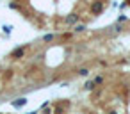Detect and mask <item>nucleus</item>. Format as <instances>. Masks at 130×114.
<instances>
[{
  "label": "nucleus",
  "mask_w": 130,
  "mask_h": 114,
  "mask_svg": "<svg viewBox=\"0 0 130 114\" xmlns=\"http://www.w3.org/2000/svg\"><path fill=\"white\" fill-rule=\"evenodd\" d=\"M78 20H80V16L73 13V14H68V16L64 18V23H66V25H75V23H77Z\"/></svg>",
  "instance_id": "obj_1"
},
{
  "label": "nucleus",
  "mask_w": 130,
  "mask_h": 114,
  "mask_svg": "<svg viewBox=\"0 0 130 114\" xmlns=\"http://www.w3.org/2000/svg\"><path fill=\"white\" fill-rule=\"evenodd\" d=\"M102 11H103V4L100 2V0H96V2L91 6V13H93V14H98V13H102Z\"/></svg>",
  "instance_id": "obj_2"
},
{
  "label": "nucleus",
  "mask_w": 130,
  "mask_h": 114,
  "mask_svg": "<svg viewBox=\"0 0 130 114\" xmlns=\"http://www.w3.org/2000/svg\"><path fill=\"white\" fill-rule=\"evenodd\" d=\"M25 103H27V98H18V100H13V102H11V105H13V107H16V109L23 107Z\"/></svg>",
  "instance_id": "obj_3"
},
{
  "label": "nucleus",
  "mask_w": 130,
  "mask_h": 114,
  "mask_svg": "<svg viewBox=\"0 0 130 114\" xmlns=\"http://www.w3.org/2000/svg\"><path fill=\"white\" fill-rule=\"evenodd\" d=\"M23 54H25V48L22 46V48H16V50L13 52V57H14V59H20V57H22Z\"/></svg>",
  "instance_id": "obj_4"
},
{
  "label": "nucleus",
  "mask_w": 130,
  "mask_h": 114,
  "mask_svg": "<svg viewBox=\"0 0 130 114\" xmlns=\"http://www.w3.org/2000/svg\"><path fill=\"white\" fill-rule=\"evenodd\" d=\"M54 38H55L54 34H46V36H43V41L45 43H50V41H54Z\"/></svg>",
  "instance_id": "obj_5"
},
{
  "label": "nucleus",
  "mask_w": 130,
  "mask_h": 114,
  "mask_svg": "<svg viewBox=\"0 0 130 114\" xmlns=\"http://www.w3.org/2000/svg\"><path fill=\"white\" fill-rule=\"evenodd\" d=\"M84 89H87V91L94 89V82H91V80H89V82H86V84H84Z\"/></svg>",
  "instance_id": "obj_6"
},
{
  "label": "nucleus",
  "mask_w": 130,
  "mask_h": 114,
  "mask_svg": "<svg viewBox=\"0 0 130 114\" xmlns=\"http://www.w3.org/2000/svg\"><path fill=\"white\" fill-rule=\"evenodd\" d=\"M75 30H77V32H82V30H86V25H82V23H78V25L75 27Z\"/></svg>",
  "instance_id": "obj_7"
},
{
  "label": "nucleus",
  "mask_w": 130,
  "mask_h": 114,
  "mask_svg": "<svg viewBox=\"0 0 130 114\" xmlns=\"http://www.w3.org/2000/svg\"><path fill=\"white\" fill-rule=\"evenodd\" d=\"M87 73H89V70H87V68H82V70H78V75H82V77H86Z\"/></svg>",
  "instance_id": "obj_8"
},
{
  "label": "nucleus",
  "mask_w": 130,
  "mask_h": 114,
  "mask_svg": "<svg viewBox=\"0 0 130 114\" xmlns=\"http://www.w3.org/2000/svg\"><path fill=\"white\" fill-rule=\"evenodd\" d=\"M93 82H94V86H96V84H102V82H103V77H100V75H98V77H96Z\"/></svg>",
  "instance_id": "obj_9"
},
{
  "label": "nucleus",
  "mask_w": 130,
  "mask_h": 114,
  "mask_svg": "<svg viewBox=\"0 0 130 114\" xmlns=\"http://www.w3.org/2000/svg\"><path fill=\"white\" fill-rule=\"evenodd\" d=\"M11 30H13V27H11V25H4V32H6V34H9Z\"/></svg>",
  "instance_id": "obj_10"
},
{
  "label": "nucleus",
  "mask_w": 130,
  "mask_h": 114,
  "mask_svg": "<svg viewBox=\"0 0 130 114\" xmlns=\"http://www.w3.org/2000/svg\"><path fill=\"white\" fill-rule=\"evenodd\" d=\"M29 114H38V112H29Z\"/></svg>",
  "instance_id": "obj_11"
},
{
  "label": "nucleus",
  "mask_w": 130,
  "mask_h": 114,
  "mask_svg": "<svg viewBox=\"0 0 130 114\" xmlns=\"http://www.w3.org/2000/svg\"><path fill=\"white\" fill-rule=\"evenodd\" d=\"M110 114H116V112H110Z\"/></svg>",
  "instance_id": "obj_12"
}]
</instances>
